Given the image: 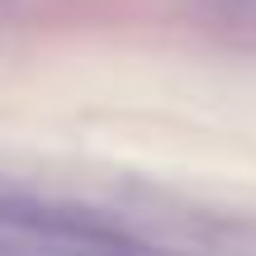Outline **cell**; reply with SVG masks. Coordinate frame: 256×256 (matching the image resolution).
Wrapping results in <instances>:
<instances>
[]
</instances>
